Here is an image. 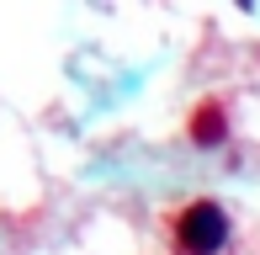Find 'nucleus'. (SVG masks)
Masks as SVG:
<instances>
[{
  "instance_id": "nucleus-1",
  "label": "nucleus",
  "mask_w": 260,
  "mask_h": 255,
  "mask_svg": "<svg viewBox=\"0 0 260 255\" xmlns=\"http://www.w3.org/2000/svg\"><path fill=\"white\" fill-rule=\"evenodd\" d=\"M223 239H229V218H223L218 202L181 207V218H175V245H181V255H212Z\"/></svg>"
},
{
  "instance_id": "nucleus-2",
  "label": "nucleus",
  "mask_w": 260,
  "mask_h": 255,
  "mask_svg": "<svg viewBox=\"0 0 260 255\" xmlns=\"http://www.w3.org/2000/svg\"><path fill=\"white\" fill-rule=\"evenodd\" d=\"M223 133H229L223 107H218V101H202V107L191 112V138H197V144H223Z\"/></svg>"
}]
</instances>
